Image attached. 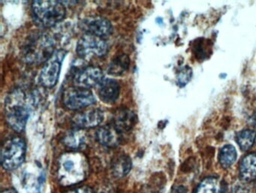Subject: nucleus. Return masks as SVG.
<instances>
[{"label": "nucleus", "instance_id": "nucleus-8", "mask_svg": "<svg viewBox=\"0 0 256 193\" xmlns=\"http://www.w3.org/2000/svg\"><path fill=\"white\" fill-rule=\"evenodd\" d=\"M96 101V96L90 89L74 87L66 90L62 94L64 106L71 110L88 107L94 104Z\"/></svg>", "mask_w": 256, "mask_h": 193}, {"label": "nucleus", "instance_id": "nucleus-17", "mask_svg": "<svg viewBox=\"0 0 256 193\" xmlns=\"http://www.w3.org/2000/svg\"><path fill=\"white\" fill-rule=\"evenodd\" d=\"M196 193H227V187L220 178L209 177L200 182Z\"/></svg>", "mask_w": 256, "mask_h": 193}, {"label": "nucleus", "instance_id": "nucleus-22", "mask_svg": "<svg viewBox=\"0 0 256 193\" xmlns=\"http://www.w3.org/2000/svg\"><path fill=\"white\" fill-rule=\"evenodd\" d=\"M192 76V70L191 67L186 66L182 68L178 74V82H179L180 85L182 87L186 85L191 79Z\"/></svg>", "mask_w": 256, "mask_h": 193}, {"label": "nucleus", "instance_id": "nucleus-25", "mask_svg": "<svg viewBox=\"0 0 256 193\" xmlns=\"http://www.w3.org/2000/svg\"><path fill=\"white\" fill-rule=\"evenodd\" d=\"M1 193H18L14 189H7V190H4Z\"/></svg>", "mask_w": 256, "mask_h": 193}, {"label": "nucleus", "instance_id": "nucleus-1", "mask_svg": "<svg viewBox=\"0 0 256 193\" xmlns=\"http://www.w3.org/2000/svg\"><path fill=\"white\" fill-rule=\"evenodd\" d=\"M89 173V164L84 154L68 152L60 157L58 164V179L64 187L76 185L85 181Z\"/></svg>", "mask_w": 256, "mask_h": 193}, {"label": "nucleus", "instance_id": "nucleus-14", "mask_svg": "<svg viewBox=\"0 0 256 193\" xmlns=\"http://www.w3.org/2000/svg\"><path fill=\"white\" fill-rule=\"evenodd\" d=\"M120 86L118 81L113 79H104L98 86V95L102 101L108 104L115 103L119 98Z\"/></svg>", "mask_w": 256, "mask_h": 193}, {"label": "nucleus", "instance_id": "nucleus-2", "mask_svg": "<svg viewBox=\"0 0 256 193\" xmlns=\"http://www.w3.org/2000/svg\"><path fill=\"white\" fill-rule=\"evenodd\" d=\"M54 49L53 37L46 33L36 32L26 40L22 49V57L26 62L41 64L52 58Z\"/></svg>", "mask_w": 256, "mask_h": 193}, {"label": "nucleus", "instance_id": "nucleus-12", "mask_svg": "<svg viewBox=\"0 0 256 193\" xmlns=\"http://www.w3.org/2000/svg\"><path fill=\"white\" fill-rule=\"evenodd\" d=\"M138 122L137 115L131 109L120 108L114 112L112 123L121 133L130 131Z\"/></svg>", "mask_w": 256, "mask_h": 193}, {"label": "nucleus", "instance_id": "nucleus-13", "mask_svg": "<svg viewBox=\"0 0 256 193\" xmlns=\"http://www.w3.org/2000/svg\"><path fill=\"white\" fill-rule=\"evenodd\" d=\"M96 136L102 145L110 148L118 147L121 143L122 138V133L112 124L100 127Z\"/></svg>", "mask_w": 256, "mask_h": 193}, {"label": "nucleus", "instance_id": "nucleus-16", "mask_svg": "<svg viewBox=\"0 0 256 193\" xmlns=\"http://www.w3.org/2000/svg\"><path fill=\"white\" fill-rule=\"evenodd\" d=\"M112 172L114 177L122 178L126 176L132 168V161L131 157L127 154H120L114 158L112 162Z\"/></svg>", "mask_w": 256, "mask_h": 193}, {"label": "nucleus", "instance_id": "nucleus-20", "mask_svg": "<svg viewBox=\"0 0 256 193\" xmlns=\"http://www.w3.org/2000/svg\"><path fill=\"white\" fill-rule=\"evenodd\" d=\"M236 157H238V153H236V148L233 145H226L220 149L218 160H220V165L224 169H228L234 163Z\"/></svg>", "mask_w": 256, "mask_h": 193}, {"label": "nucleus", "instance_id": "nucleus-9", "mask_svg": "<svg viewBox=\"0 0 256 193\" xmlns=\"http://www.w3.org/2000/svg\"><path fill=\"white\" fill-rule=\"evenodd\" d=\"M79 27L86 34L104 39L113 33V25L108 19L102 16H89L79 22Z\"/></svg>", "mask_w": 256, "mask_h": 193}, {"label": "nucleus", "instance_id": "nucleus-19", "mask_svg": "<svg viewBox=\"0 0 256 193\" xmlns=\"http://www.w3.org/2000/svg\"><path fill=\"white\" fill-rule=\"evenodd\" d=\"M130 58L126 54H120L114 57L108 67V73L113 76H121L128 70Z\"/></svg>", "mask_w": 256, "mask_h": 193}, {"label": "nucleus", "instance_id": "nucleus-18", "mask_svg": "<svg viewBox=\"0 0 256 193\" xmlns=\"http://www.w3.org/2000/svg\"><path fill=\"white\" fill-rule=\"evenodd\" d=\"M86 135L82 131V130H72L68 132L62 139L65 146L70 149L77 150L82 149L86 145Z\"/></svg>", "mask_w": 256, "mask_h": 193}, {"label": "nucleus", "instance_id": "nucleus-4", "mask_svg": "<svg viewBox=\"0 0 256 193\" xmlns=\"http://www.w3.org/2000/svg\"><path fill=\"white\" fill-rule=\"evenodd\" d=\"M32 13L37 25L50 28L65 19L66 10L62 1L36 0L32 1Z\"/></svg>", "mask_w": 256, "mask_h": 193}, {"label": "nucleus", "instance_id": "nucleus-23", "mask_svg": "<svg viewBox=\"0 0 256 193\" xmlns=\"http://www.w3.org/2000/svg\"><path fill=\"white\" fill-rule=\"evenodd\" d=\"M232 193H250V189L245 182H236L232 188Z\"/></svg>", "mask_w": 256, "mask_h": 193}, {"label": "nucleus", "instance_id": "nucleus-21", "mask_svg": "<svg viewBox=\"0 0 256 193\" xmlns=\"http://www.w3.org/2000/svg\"><path fill=\"white\" fill-rule=\"evenodd\" d=\"M256 132L251 129L241 130L236 134V141L242 151H248L254 145Z\"/></svg>", "mask_w": 256, "mask_h": 193}, {"label": "nucleus", "instance_id": "nucleus-5", "mask_svg": "<svg viewBox=\"0 0 256 193\" xmlns=\"http://www.w3.org/2000/svg\"><path fill=\"white\" fill-rule=\"evenodd\" d=\"M26 152V143L22 138L14 136L7 139L1 150V163L4 169L7 171L18 169L24 162Z\"/></svg>", "mask_w": 256, "mask_h": 193}, {"label": "nucleus", "instance_id": "nucleus-6", "mask_svg": "<svg viewBox=\"0 0 256 193\" xmlns=\"http://www.w3.org/2000/svg\"><path fill=\"white\" fill-rule=\"evenodd\" d=\"M108 51V44L104 39L90 34H84L76 46V52L84 59L103 56Z\"/></svg>", "mask_w": 256, "mask_h": 193}, {"label": "nucleus", "instance_id": "nucleus-11", "mask_svg": "<svg viewBox=\"0 0 256 193\" xmlns=\"http://www.w3.org/2000/svg\"><path fill=\"white\" fill-rule=\"evenodd\" d=\"M104 120V113L100 109H92L76 114L72 123L79 130L98 127Z\"/></svg>", "mask_w": 256, "mask_h": 193}, {"label": "nucleus", "instance_id": "nucleus-7", "mask_svg": "<svg viewBox=\"0 0 256 193\" xmlns=\"http://www.w3.org/2000/svg\"><path fill=\"white\" fill-rule=\"evenodd\" d=\"M66 52L64 49L55 51L52 58L46 61L40 74V82L46 88H53L58 84L62 61Z\"/></svg>", "mask_w": 256, "mask_h": 193}, {"label": "nucleus", "instance_id": "nucleus-3", "mask_svg": "<svg viewBox=\"0 0 256 193\" xmlns=\"http://www.w3.org/2000/svg\"><path fill=\"white\" fill-rule=\"evenodd\" d=\"M26 96L20 90L13 91L6 100V118L7 124L17 133H22L26 127L30 115L26 104Z\"/></svg>", "mask_w": 256, "mask_h": 193}, {"label": "nucleus", "instance_id": "nucleus-24", "mask_svg": "<svg viewBox=\"0 0 256 193\" xmlns=\"http://www.w3.org/2000/svg\"><path fill=\"white\" fill-rule=\"evenodd\" d=\"M70 193H95V192L91 187L84 186V187H80L76 189V190H73Z\"/></svg>", "mask_w": 256, "mask_h": 193}, {"label": "nucleus", "instance_id": "nucleus-10", "mask_svg": "<svg viewBox=\"0 0 256 193\" xmlns=\"http://www.w3.org/2000/svg\"><path fill=\"white\" fill-rule=\"evenodd\" d=\"M102 70L96 66H89L79 70L73 79V83L77 88L90 89L94 87L98 86L104 80Z\"/></svg>", "mask_w": 256, "mask_h": 193}, {"label": "nucleus", "instance_id": "nucleus-15", "mask_svg": "<svg viewBox=\"0 0 256 193\" xmlns=\"http://www.w3.org/2000/svg\"><path fill=\"white\" fill-rule=\"evenodd\" d=\"M240 178L245 183L256 180V153H250L240 163Z\"/></svg>", "mask_w": 256, "mask_h": 193}]
</instances>
